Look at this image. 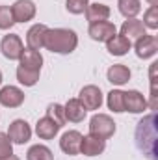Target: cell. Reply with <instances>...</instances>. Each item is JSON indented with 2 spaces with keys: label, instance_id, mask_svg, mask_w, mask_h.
I'll return each instance as SVG.
<instances>
[{
  "label": "cell",
  "instance_id": "cell-3",
  "mask_svg": "<svg viewBox=\"0 0 158 160\" xmlns=\"http://www.w3.org/2000/svg\"><path fill=\"white\" fill-rule=\"evenodd\" d=\"M89 134L106 142L116 134V121L108 114H95L89 121Z\"/></svg>",
  "mask_w": 158,
  "mask_h": 160
},
{
  "label": "cell",
  "instance_id": "cell-16",
  "mask_svg": "<svg viewBox=\"0 0 158 160\" xmlns=\"http://www.w3.org/2000/svg\"><path fill=\"white\" fill-rule=\"evenodd\" d=\"M87 114V110L82 106L78 99H69L63 106V116H65V121H71V123H80L84 121Z\"/></svg>",
  "mask_w": 158,
  "mask_h": 160
},
{
  "label": "cell",
  "instance_id": "cell-9",
  "mask_svg": "<svg viewBox=\"0 0 158 160\" xmlns=\"http://www.w3.org/2000/svg\"><path fill=\"white\" fill-rule=\"evenodd\" d=\"M11 13H13L15 22H28L36 17L37 8L34 0H15L11 6Z\"/></svg>",
  "mask_w": 158,
  "mask_h": 160
},
{
  "label": "cell",
  "instance_id": "cell-17",
  "mask_svg": "<svg viewBox=\"0 0 158 160\" xmlns=\"http://www.w3.org/2000/svg\"><path fill=\"white\" fill-rule=\"evenodd\" d=\"M47 30H48V26H45L41 22L30 26L28 32H26V45H28V48H34V50L43 48V39H45V32Z\"/></svg>",
  "mask_w": 158,
  "mask_h": 160
},
{
  "label": "cell",
  "instance_id": "cell-23",
  "mask_svg": "<svg viewBox=\"0 0 158 160\" xmlns=\"http://www.w3.org/2000/svg\"><path fill=\"white\" fill-rule=\"evenodd\" d=\"M123 95H125V91L112 89L108 93V97H106V104H108V108L114 114H123L125 112V99H123Z\"/></svg>",
  "mask_w": 158,
  "mask_h": 160
},
{
  "label": "cell",
  "instance_id": "cell-27",
  "mask_svg": "<svg viewBox=\"0 0 158 160\" xmlns=\"http://www.w3.org/2000/svg\"><path fill=\"white\" fill-rule=\"evenodd\" d=\"M143 26L145 28H151V30H156L158 28V6H151L145 13H143Z\"/></svg>",
  "mask_w": 158,
  "mask_h": 160
},
{
  "label": "cell",
  "instance_id": "cell-13",
  "mask_svg": "<svg viewBox=\"0 0 158 160\" xmlns=\"http://www.w3.org/2000/svg\"><path fill=\"white\" fill-rule=\"evenodd\" d=\"M106 149V142L101 140V138H95L91 134L87 136H82V142H80V153L86 155V157H99L102 155Z\"/></svg>",
  "mask_w": 158,
  "mask_h": 160
},
{
  "label": "cell",
  "instance_id": "cell-14",
  "mask_svg": "<svg viewBox=\"0 0 158 160\" xmlns=\"http://www.w3.org/2000/svg\"><path fill=\"white\" fill-rule=\"evenodd\" d=\"M19 65L24 67V69H30V71H39L43 67V56H41L39 50H34V48H24L21 58H19Z\"/></svg>",
  "mask_w": 158,
  "mask_h": 160
},
{
  "label": "cell",
  "instance_id": "cell-19",
  "mask_svg": "<svg viewBox=\"0 0 158 160\" xmlns=\"http://www.w3.org/2000/svg\"><path fill=\"white\" fill-rule=\"evenodd\" d=\"M130 48H132L130 39H126V38L121 36V34H116L112 39L106 41V50H108L112 56H125Z\"/></svg>",
  "mask_w": 158,
  "mask_h": 160
},
{
  "label": "cell",
  "instance_id": "cell-7",
  "mask_svg": "<svg viewBox=\"0 0 158 160\" xmlns=\"http://www.w3.org/2000/svg\"><path fill=\"white\" fill-rule=\"evenodd\" d=\"M89 38L93 41H99V43H106L108 39H112L116 34H117V28L114 22L110 21H101V22H93L89 24V30H87Z\"/></svg>",
  "mask_w": 158,
  "mask_h": 160
},
{
  "label": "cell",
  "instance_id": "cell-32",
  "mask_svg": "<svg viewBox=\"0 0 158 160\" xmlns=\"http://www.w3.org/2000/svg\"><path fill=\"white\" fill-rule=\"evenodd\" d=\"M147 2H149L151 6H158V0H147Z\"/></svg>",
  "mask_w": 158,
  "mask_h": 160
},
{
  "label": "cell",
  "instance_id": "cell-24",
  "mask_svg": "<svg viewBox=\"0 0 158 160\" xmlns=\"http://www.w3.org/2000/svg\"><path fill=\"white\" fill-rule=\"evenodd\" d=\"M17 80H19V84H22V86H26V88H32V86H36L37 82H39V71H30V69H24V67H17Z\"/></svg>",
  "mask_w": 158,
  "mask_h": 160
},
{
  "label": "cell",
  "instance_id": "cell-12",
  "mask_svg": "<svg viewBox=\"0 0 158 160\" xmlns=\"http://www.w3.org/2000/svg\"><path fill=\"white\" fill-rule=\"evenodd\" d=\"M80 142H82V134H80L78 130H67L60 138V149L65 155L75 157V155L80 153Z\"/></svg>",
  "mask_w": 158,
  "mask_h": 160
},
{
  "label": "cell",
  "instance_id": "cell-5",
  "mask_svg": "<svg viewBox=\"0 0 158 160\" xmlns=\"http://www.w3.org/2000/svg\"><path fill=\"white\" fill-rule=\"evenodd\" d=\"M6 134L9 136L11 143L24 145V143H28L30 138H32V128H30V125H28L24 119H15V121L9 123Z\"/></svg>",
  "mask_w": 158,
  "mask_h": 160
},
{
  "label": "cell",
  "instance_id": "cell-2",
  "mask_svg": "<svg viewBox=\"0 0 158 160\" xmlns=\"http://www.w3.org/2000/svg\"><path fill=\"white\" fill-rule=\"evenodd\" d=\"M43 47L54 54H71L78 47V36L69 28H48L45 32Z\"/></svg>",
  "mask_w": 158,
  "mask_h": 160
},
{
  "label": "cell",
  "instance_id": "cell-1",
  "mask_svg": "<svg viewBox=\"0 0 158 160\" xmlns=\"http://www.w3.org/2000/svg\"><path fill=\"white\" fill-rule=\"evenodd\" d=\"M134 140L136 147L143 153V157H147L149 160H158V119L155 112L140 119V123L136 125Z\"/></svg>",
  "mask_w": 158,
  "mask_h": 160
},
{
  "label": "cell",
  "instance_id": "cell-26",
  "mask_svg": "<svg viewBox=\"0 0 158 160\" xmlns=\"http://www.w3.org/2000/svg\"><path fill=\"white\" fill-rule=\"evenodd\" d=\"M47 116H48L50 119H54L60 127H63V125L67 123V121H65V116H63V106L58 104V102L48 104V108H47Z\"/></svg>",
  "mask_w": 158,
  "mask_h": 160
},
{
  "label": "cell",
  "instance_id": "cell-29",
  "mask_svg": "<svg viewBox=\"0 0 158 160\" xmlns=\"http://www.w3.org/2000/svg\"><path fill=\"white\" fill-rule=\"evenodd\" d=\"M89 6V0H65V9L71 15H80Z\"/></svg>",
  "mask_w": 158,
  "mask_h": 160
},
{
  "label": "cell",
  "instance_id": "cell-25",
  "mask_svg": "<svg viewBox=\"0 0 158 160\" xmlns=\"http://www.w3.org/2000/svg\"><path fill=\"white\" fill-rule=\"evenodd\" d=\"M26 160H54V155L47 145L36 143L26 151Z\"/></svg>",
  "mask_w": 158,
  "mask_h": 160
},
{
  "label": "cell",
  "instance_id": "cell-10",
  "mask_svg": "<svg viewBox=\"0 0 158 160\" xmlns=\"http://www.w3.org/2000/svg\"><path fill=\"white\" fill-rule=\"evenodd\" d=\"M136 56L141 58V60H149L153 56H156L158 52V39L156 36H149V34H143L141 38L136 39Z\"/></svg>",
  "mask_w": 158,
  "mask_h": 160
},
{
  "label": "cell",
  "instance_id": "cell-22",
  "mask_svg": "<svg viewBox=\"0 0 158 160\" xmlns=\"http://www.w3.org/2000/svg\"><path fill=\"white\" fill-rule=\"evenodd\" d=\"M119 13L126 19H136V15L141 11V2L140 0H117Z\"/></svg>",
  "mask_w": 158,
  "mask_h": 160
},
{
  "label": "cell",
  "instance_id": "cell-28",
  "mask_svg": "<svg viewBox=\"0 0 158 160\" xmlns=\"http://www.w3.org/2000/svg\"><path fill=\"white\" fill-rule=\"evenodd\" d=\"M15 24L11 6H0V30H9Z\"/></svg>",
  "mask_w": 158,
  "mask_h": 160
},
{
  "label": "cell",
  "instance_id": "cell-20",
  "mask_svg": "<svg viewBox=\"0 0 158 160\" xmlns=\"http://www.w3.org/2000/svg\"><path fill=\"white\" fill-rule=\"evenodd\" d=\"M130 69L126 67V65H123V63H116V65H112L108 71H106V78L110 84H114V86H123V84H126L128 80H130Z\"/></svg>",
  "mask_w": 158,
  "mask_h": 160
},
{
  "label": "cell",
  "instance_id": "cell-18",
  "mask_svg": "<svg viewBox=\"0 0 158 160\" xmlns=\"http://www.w3.org/2000/svg\"><path fill=\"white\" fill-rule=\"evenodd\" d=\"M86 19H87V22L89 24H93V22H101V21H108V17H110V8L106 6V4H99V2H95V4H89L87 8H86Z\"/></svg>",
  "mask_w": 158,
  "mask_h": 160
},
{
  "label": "cell",
  "instance_id": "cell-30",
  "mask_svg": "<svg viewBox=\"0 0 158 160\" xmlns=\"http://www.w3.org/2000/svg\"><path fill=\"white\" fill-rule=\"evenodd\" d=\"M11 153H13V143H11L9 136L6 132H0V158H4Z\"/></svg>",
  "mask_w": 158,
  "mask_h": 160
},
{
  "label": "cell",
  "instance_id": "cell-15",
  "mask_svg": "<svg viewBox=\"0 0 158 160\" xmlns=\"http://www.w3.org/2000/svg\"><path fill=\"white\" fill-rule=\"evenodd\" d=\"M60 128H62V127H60L54 119H50L48 116L41 118V119L36 123V134L39 136L41 140H54V138L58 136Z\"/></svg>",
  "mask_w": 158,
  "mask_h": 160
},
{
  "label": "cell",
  "instance_id": "cell-11",
  "mask_svg": "<svg viewBox=\"0 0 158 160\" xmlns=\"http://www.w3.org/2000/svg\"><path fill=\"white\" fill-rule=\"evenodd\" d=\"M24 102V91L17 86L0 88V104L6 108H19Z\"/></svg>",
  "mask_w": 158,
  "mask_h": 160
},
{
  "label": "cell",
  "instance_id": "cell-21",
  "mask_svg": "<svg viewBox=\"0 0 158 160\" xmlns=\"http://www.w3.org/2000/svg\"><path fill=\"white\" fill-rule=\"evenodd\" d=\"M145 34V26L140 19H126L123 24H121V36H125L126 39L130 38H141Z\"/></svg>",
  "mask_w": 158,
  "mask_h": 160
},
{
  "label": "cell",
  "instance_id": "cell-33",
  "mask_svg": "<svg viewBox=\"0 0 158 160\" xmlns=\"http://www.w3.org/2000/svg\"><path fill=\"white\" fill-rule=\"evenodd\" d=\"M2 80H4V77H2V71H0V84H2Z\"/></svg>",
  "mask_w": 158,
  "mask_h": 160
},
{
  "label": "cell",
  "instance_id": "cell-31",
  "mask_svg": "<svg viewBox=\"0 0 158 160\" xmlns=\"http://www.w3.org/2000/svg\"><path fill=\"white\" fill-rule=\"evenodd\" d=\"M0 160H21V158H19L17 155H13V153H11V155H7V157H4V158H0Z\"/></svg>",
  "mask_w": 158,
  "mask_h": 160
},
{
  "label": "cell",
  "instance_id": "cell-6",
  "mask_svg": "<svg viewBox=\"0 0 158 160\" xmlns=\"http://www.w3.org/2000/svg\"><path fill=\"white\" fill-rule=\"evenodd\" d=\"M0 50H2L4 58H7V60H19L21 54H22V50H24L22 39L17 34H7L0 41Z\"/></svg>",
  "mask_w": 158,
  "mask_h": 160
},
{
  "label": "cell",
  "instance_id": "cell-4",
  "mask_svg": "<svg viewBox=\"0 0 158 160\" xmlns=\"http://www.w3.org/2000/svg\"><path fill=\"white\" fill-rule=\"evenodd\" d=\"M78 101L82 102V106H84L86 110H99V108L102 106L104 97H102V91H101L99 86L89 84V86H84V88L80 89Z\"/></svg>",
  "mask_w": 158,
  "mask_h": 160
},
{
  "label": "cell",
  "instance_id": "cell-8",
  "mask_svg": "<svg viewBox=\"0 0 158 160\" xmlns=\"http://www.w3.org/2000/svg\"><path fill=\"white\" fill-rule=\"evenodd\" d=\"M123 99H125V112H130V114H143V112L147 110V106H149L147 99H145L143 93L138 91V89H128V91H125Z\"/></svg>",
  "mask_w": 158,
  "mask_h": 160
}]
</instances>
